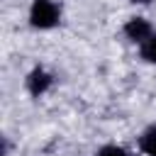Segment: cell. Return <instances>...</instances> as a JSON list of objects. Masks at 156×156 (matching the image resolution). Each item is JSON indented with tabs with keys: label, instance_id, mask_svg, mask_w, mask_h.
Returning <instances> with one entry per match:
<instances>
[{
	"label": "cell",
	"instance_id": "obj_1",
	"mask_svg": "<svg viewBox=\"0 0 156 156\" xmlns=\"http://www.w3.org/2000/svg\"><path fill=\"white\" fill-rule=\"evenodd\" d=\"M61 20V7L56 0H34L29 7V24L37 29H51Z\"/></svg>",
	"mask_w": 156,
	"mask_h": 156
},
{
	"label": "cell",
	"instance_id": "obj_2",
	"mask_svg": "<svg viewBox=\"0 0 156 156\" xmlns=\"http://www.w3.org/2000/svg\"><path fill=\"white\" fill-rule=\"evenodd\" d=\"M122 32H124V37H127L129 41H134V44L141 46V44L154 34V27H151L149 20H144V17H129Z\"/></svg>",
	"mask_w": 156,
	"mask_h": 156
},
{
	"label": "cell",
	"instance_id": "obj_3",
	"mask_svg": "<svg viewBox=\"0 0 156 156\" xmlns=\"http://www.w3.org/2000/svg\"><path fill=\"white\" fill-rule=\"evenodd\" d=\"M27 90L34 95V98H39V95H44L51 85H54V76L46 71V68H41V66H37V68H32L29 73H27Z\"/></svg>",
	"mask_w": 156,
	"mask_h": 156
},
{
	"label": "cell",
	"instance_id": "obj_4",
	"mask_svg": "<svg viewBox=\"0 0 156 156\" xmlns=\"http://www.w3.org/2000/svg\"><path fill=\"white\" fill-rule=\"evenodd\" d=\"M139 146H141V151L146 156H156V124L144 129V134L139 136Z\"/></svg>",
	"mask_w": 156,
	"mask_h": 156
},
{
	"label": "cell",
	"instance_id": "obj_5",
	"mask_svg": "<svg viewBox=\"0 0 156 156\" xmlns=\"http://www.w3.org/2000/svg\"><path fill=\"white\" fill-rule=\"evenodd\" d=\"M141 58L146 63H156V32L141 44Z\"/></svg>",
	"mask_w": 156,
	"mask_h": 156
},
{
	"label": "cell",
	"instance_id": "obj_6",
	"mask_svg": "<svg viewBox=\"0 0 156 156\" xmlns=\"http://www.w3.org/2000/svg\"><path fill=\"white\" fill-rule=\"evenodd\" d=\"M95 156H129V154H127V149H122V146H117V144H107V146H102Z\"/></svg>",
	"mask_w": 156,
	"mask_h": 156
},
{
	"label": "cell",
	"instance_id": "obj_7",
	"mask_svg": "<svg viewBox=\"0 0 156 156\" xmlns=\"http://www.w3.org/2000/svg\"><path fill=\"white\" fill-rule=\"evenodd\" d=\"M132 2H136V5H151L154 0H132Z\"/></svg>",
	"mask_w": 156,
	"mask_h": 156
}]
</instances>
